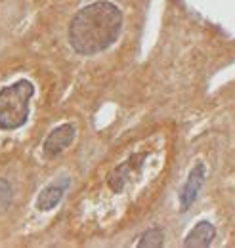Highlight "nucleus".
I'll use <instances>...</instances> for the list:
<instances>
[{
    "instance_id": "1",
    "label": "nucleus",
    "mask_w": 235,
    "mask_h": 248,
    "mask_svg": "<svg viewBox=\"0 0 235 248\" xmlns=\"http://www.w3.org/2000/svg\"><path fill=\"white\" fill-rule=\"evenodd\" d=\"M122 29V12L113 2L98 0L79 10L69 25V42L81 56H96L107 50Z\"/></svg>"
},
{
    "instance_id": "6",
    "label": "nucleus",
    "mask_w": 235,
    "mask_h": 248,
    "mask_svg": "<svg viewBox=\"0 0 235 248\" xmlns=\"http://www.w3.org/2000/svg\"><path fill=\"white\" fill-rule=\"evenodd\" d=\"M214 235H216V229H214V225L210 223V221H199L189 233H187V237H185V241H184V247L187 248H206L212 245V241H214Z\"/></svg>"
},
{
    "instance_id": "4",
    "label": "nucleus",
    "mask_w": 235,
    "mask_h": 248,
    "mask_svg": "<svg viewBox=\"0 0 235 248\" xmlns=\"http://www.w3.org/2000/svg\"><path fill=\"white\" fill-rule=\"evenodd\" d=\"M75 126L73 124H61L56 130H52L44 141V151L48 155H58L65 147H69L75 140Z\"/></svg>"
},
{
    "instance_id": "8",
    "label": "nucleus",
    "mask_w": 235,
    "mask_h": 248,
    "mask_svg": "<svg viewBox=\"0 0 235 248\" xmlns=\"http://www.w3.org/2000/svg\"><path fill=\"white\" fill-rule=\"evenodd\" d=\"M10 197H12V189L8 186V182L0 180V202L6 204V202L10 201Z\"/></svg>"
},
{
    "instance_id": "5",
    "label": "nucleus",
    "mask_w": 235,
    "mask_h": 248,
    "mask_svg": "<svg viewBox=\"0 0 235 248\" xmlns=\"http://www.w3.org/2000/svg\"><path fill=\"white\" fill-rule=\"evenodd\" d=\"M67 187H69V178H61L58 182H52L50 186H46L42 189V193L38 195V199H36V208H38L40 212L52 210L59 201L63 199Z\"/></svg>"
},
{
    "instance_id": "2",
    "label": "nucleus",
    "mask_w": 235,
    "mask_h": 248,
    "mask_svg": "<svg viewBox=\"0 0 235 248\" xmlns=\"http://www.w3.org/2000/svg\"><path fill=\"white\" fill-rule=\"evenodd\" d=\"M34 86L29 80H17L0 90V128L17 130L29 119V101Z\"/></svg>"
},
{
    "instance_id": "7",
    "label": "nucleus",
    "mask_w": 235,
    "mask_h": 248,
    "mask_svg": "<svg viewBox=\"0 0 235 248\" xmlns=\"http://www.w3.org/2000/svg\"><path fill=\"white\" fill-rule=\"evenodd\" d=\"M163 241H165L163 231H161L159 227H153V229H149V231H146V233L142 235L138 247L140 248H159V247H163Z\"/></svg>"
},
{
    "instance_id": "3",
    "label": "nucleus",
    "mask_w": 235,
    "mask_h": 248,
    "mask_svg": "<svg viewBox=\"0 0 235 248\" xmlns=\"http://www.w3.org/2000/svg\"><path fill=\"white\" fill-rule=\"evenodd\" d=\"M203 184H205V164H203V162H197V164L191 168L189 178H187L185 186L182 189V193H180L182 210H187V208L195 202V199H197V195H199Z\"/></svg>"
}]
</instances>
